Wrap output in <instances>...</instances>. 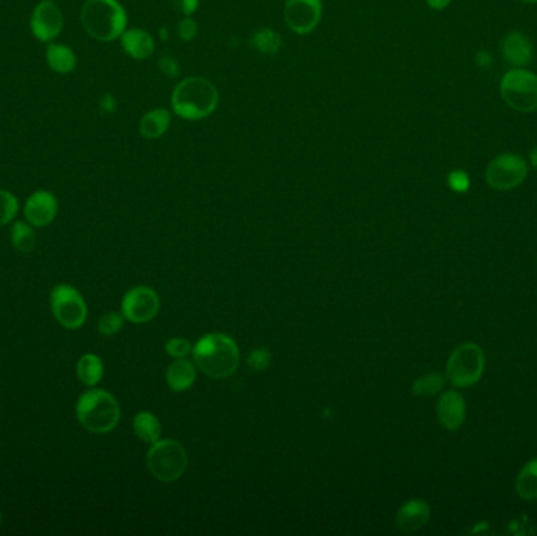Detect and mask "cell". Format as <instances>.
Instances as JSON below:
<instances>
[{
	"label": "cell",
	"instance_id": "cell-7",
	"mask_svg": "<svg viewBox=\"0 0 537 536\" xmlns=\"http://www.w3.org/2000/svg\"><path fill=\"white\" fill-rule=\"evenodd\" d=\"M500 93L513 110L534 112L537 110V74L523 68H513L502 79Z\"/></svg>",
	"mask_w": 537,
	"mask_h": 536
},
{
	"label": "cell",
	"instance_id": "cell-33",
	"mask_svg": "<svg viewBox=\"0 0 537 536\" xmlns=\"http://www.w3.org/2000/svg\"><path fill=\"white\" fill-rule=\"evenodd\" d=\"M159 70L168 78H176L179 74L178 60L172 55H162L159 59Z\"/></svg>",
	"mask_w": 537,
	"mask_h": 536
},
{
	"label": "cell",
	"instance_id": "cell-32",
	"mask_svg": "<svg viewBox=\"0 0 537 536\" xmlns=\"http://www.w3.org/2000/svg\"><path fill=\"white\" fill-rule=\"evenodd\" d=\"M448 185L456 192H466L470 187V178L464 170H454L448 175Z\"/></svg>",
	"mask_w": 537,
	"mask_h": 536
},
{
	"label": "cell",
	"instance_id": "cell-37",
	"mask_svg": "<svg viewBox=\"0 0 537 536\" xmlns=\"http://www.w3.org/2000/svg\"><path fill=\"white\" fill-rule=\"evenodd\" d=\"M519 2L526 4V5H534V4H537V0H519Z\"/></svg>",
	"mask_w": 537,
	"mask_h": 536
},
{
	"label": "cell",
	"instance_id": "cell-20",
	"mask_svg": "<svg viewBox=\"0 0 537 536\" xmlns=\"http://www.w3.org/2000/svg\"><path fill=\"white\" fill-rule=\"evenodd\" d=\"M197 378V368L191 360L178 359L167 368L168 386L174 392H185L193 386Z\"/></svg>",
	"mask_w": 537,
	"mask_h": 536
},
{
	"label": "cell",
	"instance_id": "cell-22",
	"mask_svg": "<svg viewBox=\"0 0 537 536\" xmlns=\"http://www.w3.org/2000/svg\"><path fill=\"white\" fill-rule=\"evenodd\" d=\"M76 371H78L79 379L84 382L85 386L95 388L96 384H99L102 379L104 365L101 359L95 354H84L78 360Z\"/></svg>",
	"mask_w": 537,
	"mask_h": 536
},
{
	"label": "cell",
	"instance_id": "cell-25",
	"mask_svg": "<svg viewBox=\"0 0 537 536\" xmlns=\"http://www.w3.org/2000/svg\"><path fill=\"white\" fill-rule=\"evenodd\" d=\"M12 243L14 249L23 254H29V252L35 249L36 236L33 228L29 222H14L12 226Z\"/></svg>",
	"mask_w": 537,
	"mask_h": 536
},
{
	"label": "cell",
	"instance_id": "cell-12",
	"mask_svg": "<svg viewBox=\"0 0 537 536\" xmlns=\"http://www.w3.org/2000/svg\"><path fill=\"white\" fill-rule=\"evenodd\" d=\"M121 311L127 321L134 324H144L157 315L159 311V298L155 290L148 286H136L126 292Z\"/></svg>",
	"mask_w": 537,
	"mask_h": 536
},
{
	"label": "cell",
	"instance_id": "cell-28",
	"mask_svg": "<svg viewBox=\"0 0 537 536\" xmlns=\"http://www.w3.org/2000/svg\"><path fill=\"white\" fill-rule=\"evenodd\" d=\"M123 324H125V316L119 315L117 311H110V313L101 316V320L98 322V330L106 337H112V335L118 334Z\"/></svg>",
	"mask_w": 537,
	"mask_h": 536
},
{
	"label": "cell",
	"instance_id": "cell-38",
	"mask_svg": "<svg viewBox=\"0 0 537 536\" xmlns=\"http://www.w3.org/2000/svg\"><path fill=\"white\" fill-rule=\"evenodd\" d=\"M161 38H162V42H167V30H165V29L161 30Z\"/></svg>",
	"mask_w": 537,
	"mask_h": 536
},
{
	"label": "cell",
	"instance_id": "cell-8",
	"mask_svg": "<svg viewBox=\"0 0 537 536\" xmlns=\"http://www.w3.org/2000/svg\"><path fill=\"white\" fill-rule=\"evenodd\" d=\"M51 307L55 320L66 329H79L87 320V304L80 292L68 283H60L51 292Z\"/></svg>",
	"mask_w": 537,
	"mask_h": 536
},
{
	"label": "cell",
	"instance_id": "cell-35",
	"mask_svg": "<svg viewBox=\"0 0 537 536\" xmlns=\"http://www.w3.org/2000/svg\"><path fill=\"white\" fill-rule=\"evenodd\" d=\"M426 4L432 10H445L451 4V0H426Z\"/></svg>",
	"mask_w": 537,
	"mask_h": 536
},
{
	"label": "cell",
	"instance_id": "cell-4",
	"mask_svg": "<svg viewBox=\"0 0 537 536\" xmlns=\"http://www.w3.org/2000/svg\"><path fill=\"white\" fill-rule=\"evenodd\" d=\"M76 416L79 424L90 433L106 435L118 425L121 412L114 395L101 388H93L80 395L76 405Z\"/></svg>",
	"mask_w": 537,
	"mask_h": 536
},
{
	"label": "cell",
	"instance_id": "cell-11",
	"mask_svg": "<svg viewBox=\"0 0 537 536\" xmlns=\"http://www.w3.org/2000/svg\"><path fill=\"white\" fill-rule=\"evenodd\" d=\"M29 24L32 35L35 36L38 42L49 44L59 38L65 24V18L61 8L54 0H42L30 14Z\"/></svg>",
	"mask_w": 537,
	"mask_h": 536
},
{
	"label": "cell",
	"instance_id": "cell-27",
	"mask_svg": "<svg viewBox=\"0 0 537 536\" xmlns=\"http://www.w3.org/2000/svg\"><path fill=\"white\" fill-rule=\"evenodd\" d=\"M19 211L18 197L6 189H0V226L6 225Z\"/></svg>",
	"mask_w": 537,
	"mask_h": 536
},
{
	"label": "cell",
	"instance_id": "cell-19",
	"mask_svg": "<svg viewBox=\"0 0 537 536\" xmlns=\"http://www.w3.org/2000/svg\"><path fill=\"white\" fill-rule=\"evenodd\" d=\"M46 63L57 74H70L78 66V55L63 43H49L46 48Z\"/></svg>",
	"mask_w": 537,
	"mask_h": 536
},
{
	"label": "cell",
	"instance_id": "cell-3",
	"mask_svg": "<svg viewBox=\"0 0 537 536\" xmlns=\"http://www.w3.org/2000/svg\"><path fill=\"white\" fill-rule=\"evenodd\" d=\"M193 362L204 375L223 379L239 367V348L233 339L223 334L204 335L193 346Z\"/></svg>",
	"mask_w": 537,
	"mask_h": 536
},
{
	"label": "cell",
	"instance_id": "cell-1",
	"mask_svg": "<svg viewBox=\"0 0 537 536\" xmlns=\"http://www.w3.org/2000/svg\"><path fill=\"white\" fill-rule=\"evenodd\" d=\"M219 101L221 95L214 82L202 76L179 81L170 96L172 113L185 121L208 119L215 112Z\"/></svg>",
	"mask_w": 537,
	"mask_h": 536
},
{
	"label": "cell",
	"instance_id": "cell-2",
	"mask_svg": "<svg viewBox=\"0 0 537 536\" xmlns=\"http://www.w3.org/2000/svg\"><path fill=\"white\" fill-rule=\"evenodd\" d=\"M80 23L98 42H117L127 29V13L119 0H87L80 10Z\"/></svg>",
	"mask_w": 537,
	"mask_h": 536
},
{
	"label": "cell",
	"instance_id": "cell-16",
	"mask_svg": "<svg viewBox=\"0 0 537 536\" xmlns=\"http://www.w3.org/2000/svg\"><path fill=\"white\" fill-rule=\"evenodd\" d=\"M429 505L419 499H412L400 508V512L396 514V525L400 531L412 533L423 529L424 525L429 522Z\"/></svg>",
	"mask_w": 537,
	"mask_h": 536
},
{
	"label": "cell",
	"instance_id": "cell-9",
	"mask_svg": "<svg viewBox=\"0 0 537 536\" xmlns=\"http://www.w3.org/2000/svg\"><path fill=\"white\" fill-rule=\"evenodd\" d=\"M528 177L526 161L519 155L504 153L496 156L485 168V181L495 191H511L523 185Z\"/></svg>",
	"mask_w": 537,
	"mask_h": 536
},
{
	"label": "cell",
	"instance_id": "cell-15",
	"mask_svg": "<svg viewBox=\"0 0 537 536\" xmlns=\"http://www.w3.org/2000/svg\"><path fill=\"white\" fill-rule=\"evenodd\" d=\"M119 44L126 55L134 60H146L155 54V36L140 27L126 29L123 35L119 36Z\"/></svg>",
	"mask_w": 537,
	"mask_h": 536
},
{
	"label": "cell",
	"instance_id": "cell-6",
	"mask_svg": "<svg viewBox=\"0 0 537 536\" xmlns=\"http://www.w3.org/2000/svg\"><path fill=\"white\" fill-rule=\"evenodd\" d=\"M146 465L153 477L159 482L172 483L184 475L187 453L176 441H157L149 448Z\"/></svg>",
	"mask_w": 537,
	"mask_h": 536
},
{
	"label": "cell",
	"instance_id": "cell-17",
	"mask_svg": "<svg viewBox=\"0 0 537 536\" xmlns=\"http://www.w3.org/2000/svg\"><path fill=\"white\" fill-rule=\"evenodd\" d=\"M503 55L509 65H528L532 60V44L528 36L520 32H511L503 40Z\"/></svg>",
	"mask_w": 537,
	"mask_h": 536
},
{
	"label": "cell",
	"instance_id": "cell-39",
	"mask_svg": "<svg viewBox=\"0 0 537 536\" xmlns=\"http://www.w3.org/2000/svg\"><path fill=\"white\" fill-rule=\"evenodd\" d=\"M0 521H2V518H0Z\"/></svg>",
	"mask_w": 537,
	"mask_h": 536
},
{
	"label": "cell",
	"instance_id": "cell-13",
	"mask_svg": "<svg viewBox=\"0 0 537 536\" xmlns=\"http://www.w3.org/2000/svg\"><path fill=\"white\" fill-rule=\"evenodd\" d=\"M59 213V202L52 192L36 191L25 200V221L32 226H48Z\"/></svg>",
	"mask_w": 537,
	"mask_h": 536
},
{
	"label": "cell",
	"instance_id": "cell-18",
	"mask_svg": "<svg viewBox=\"0 0 537 536\" xmlns=\"http://www.w3.org/2000/svg\"><path fill=\"white\" fill-rule=\"evenodd\" d=\"M170 125L172 110L165 108L151 109L138 121V132L146 140H157L170 129Z\"/></svg>",
	"mask_w": 537,
	"mask_h": 536
},
{
	"label": "cell",
	"instance_id": "cell-36",
	"mask_svg": "<svg viewBox=\"0 0 537 536\" xmlns=\"http://www.w3.org/2000/svg\"><path fill=\"white\" fill-rule=\"evenodd\" d=\"M530 161H532V168H537V147L532 149V155H530Z\"/></svg>",
	"mask_w": 537,
	"mask_h": 536
},
{
	"label": "cell",
	"instance_id": "cell-23",
	"mask_svg": "<svg viewBox=\"0 0 537 536\" xmlns=\"http://www.w3.org/2000/svg\"><path fill=\"white\" fill-rule=\"evenodd\" d=\"M134 433L140 441L155 444L161 437V424L151 412H140L134 418Z\"/></svg>",
	"mask_w": 537,
	"mask_h": 536
},
{
	"label": "cell",
	"instance_id": "cell-29",
	"mask_svg": "<svg viewBox=\"0 0 537 536\" xmlns=\"http://www.w3.org/2000/svg\"><path fill=\"white\" fill-rule=\"evenodd\" d=\"M176 34L184 43H191L197 38L198 23L192 16H184L176 24Z\"/></svg>",
	"mask_w": 537,
	"mask_h": 536
},
{
	"label": "cell",
	"instance_id": "cell-31",
	"mask_svg": "<svg viewBox=\"0 0 537 536\" xmlns=\"http://www.w3.org/2000/svg\"><path fill=\"white\" fill-rule=\"evenodd\" d=\"M192 349L193 348H192L191 343L185 339L170 340L167 345H165V351L174 359L185 358L189 352H192Z\"/></svg>",
	"mask_w": 537,
	"mask_h": 536
},
{
	"label": "cell",
	"instance_id": "cell-5",
	"mask_svg": "<svg viewBox=\"0 0 537 536\" xmlns=\"http://www.w3.org/2000/svg\"><path fill=\"white\" fill-rule=\"evenodd\" d=\"M485 369L483 348L466 341L454 348L447 362V379L456 388H470L481 381Z\"/></svg>",
	"mask_w": 537,
	"mask_h": 536
},
{
	"label": "cell",
	"instance_id": "cell-24",
	"mask_svg": "<svg viewBox=\"0 0 537 536\" xmlns=\"http://www.w3.org/2000/svg\"><path fill=\"white\" fill-rule=\"evenodd\" d=\"M250 43L253 49H257L259 54L264 55L278 54V51L283 46L281 36L268 27H259L255 30L251 35Z\"/></svg>",
	"mask_w": 537,
	"mask_h": 536
},
{
	"label": "cell",
	"instance_id": "cell-34",
	"mask_svg": "<svg viewBox=\"0 0 537 536\" xmlns=\"http://www.w3.org/2000/svg\"><path fill=\"white\" fill-rule=\"evenodd\" d=\"M170 4L181 14L192 16L193 13L197 12L198 6H200V0H170Z\"/></svg>",
	"mask_w": 537,
	"mask_h": 536
},
{
	"label": "cell",
	"instance_id": "cell-14",
	"mask_svg": "<svg viewBox=\"0 0 537 536\" xmlns=\"http://www.w3.org/2000/svg\"><path fill=\"white\" fill-rule=\"evenodd\" d=\"M437 417L443 428L457 431L466 424V403L457 390H448L437 403Z\"/></svg>",
	"mask_w": 537,
	"mask_h": 536
},
{
	"label": "cell",
	"instance_id": "cell-30",
	"mask_svg": "<svg viewBox=\"0 0 537 536\" xmlns=\"http://www.w3.org/2000/svg\"><path fill=\"white\" fill-rule=\"evenodd\" d=\"M247 364L251 371H264L270 365V352L266 348L255 349L247 359Z\"/></svg>",
	"mask_w": 537,
	"mask_h": 536
},
{
	"label": "cell",
	"instance_id": "cell-10",
	"mask_svg": "<svg viewBox=\"0 0 537 536\" xmlns=\"http://www.w3.org/2000/svg\"><path fill=\"white\" fill-rule=\"evenodd\" d=\"M323 0H287L283 18L287 29L297 35H310L323 21Z\"/></svg>",
	"mask_w": 537,
	"mask_h": 536
},
{
	"label": "cell",
	"instance_id": "cell-21",
	"mask_svg": "<svg viewBox=\"0 0 537 536\" xmlns=\"http://www.w3.org/2000/svg\"><path fill=\"white\" fill-rule=\"evenodd\" d=\"M513 488L522 501H537V458L528 461L520 469Z\"/></svg>",
	"mask_w": 537,
	"mask_h": 536
},
{
	"label": "cell",
	"instance_id": "cell-26",
	"mask_svg": "<svg viewBox=\"0 0 537 536\" xmlns=\"http://www.w3.org/2000/svg\"><path fill=\"white\" fill-rule=\"evenodd\" d=\"M445 388V376L432 371L428 375L419 376L417 381L413 382L412 392L417 397H430L442 392Z\"/></svg>",
	"mask_w": 537,
	"mask_h": 536
}]
</instances>
